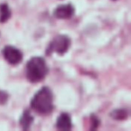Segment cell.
Returning a JSON list of instances; mask_svg holds the SVG:
<instances>
[{
  "instance_id": "1",
  "label": "cell",
  "mask_w": 131,
  "mask_h": 131,
  "mask_svg": "<svg viewBox=\"0 0 131 131\" xmlns=\"http://www.w3.org/2000/svg\"><path fill=\"white\" fill-rule=\"evenodd\" d=\"M31 108L38 114L46 115L54 110V95L50 89L43 86L37 91L30 102Z\"/></svg>"
},
{
  "instance_id": "2",
  "label": "cell",
  "mask_w": 131,
  "mask_h": 131,
  "mask_svg": "<svg viewBox=\"0 0 131 131\" xmlns=\"http://www.w3.org/2000/svg\"><path fill=\"white\" fill-rule=\"evenodd\" d=\"M48 73L49 68L43 57L34 56L26 63V78L31 83H37L43 80Z\"/></svg>"
},
{
  "instance_id": "3",
  "label": "cell",
  "mask_w": 131,
  "mask_h": 131,
  "mask_svg": "<svg viewBox=\"0 0 131 131\" xmlns=\"http://www.w3.org/2000/svg\"><path fill=\"white\" fill-rule=\"evenodd\" d=\"M71 46V39L66 35H56L49 43L47 50V56H51L53 52L59 56H63L69 50Z\"/></svg>"
},
{
  "instance_id": "4",
  "label": "cell",
  "mask_w": 131,
  "mask_h": 131,
  "mask_svg": "<svg viewBox=\"0 0 131 131\" xmlns=\"http://www.w3.org/2000/svg\"><path fill=\"white\" fill-rule=\"evenodd\" d=\"M2 53L5 61L11 65H17L22 62L23 59V54L21 51L14 46H5Z\"/></svg>"
},
{
  "instance_id": "5",
  "label": "cell",
  "mask_w": 131,
  "mask_h": 131,
  "mask_svg": "<svg viewBox=\"0 0 131 131\" xmlns=\"http://www.w3.org/2000/svg\"><path fill=\"white\" fill-rule=\"evenodd\" d=\"M75 14V8L71 3L58 5L53 10V16L59 20H68Z\"/></svg>"
},
{
  "instance_id": "6",
  "label": "cell",
  "mask_w": 131,
  "mask_h": 131,
  "mask_svg": "<svg viewBox=\"0 0 131 131\" xmlns=\"http://www.w3.org/2000/svg\"><path fill=\"white\" fill-rule=\"evenodd\" d=\"M56 128L59 130H71L73 127V123L71 115L67 112H61L56 119Z\"/></svg>"
},
{
  "instance_id": "7",
  "label": "cell",
  "mask_w": 131,
  "mask_h": 131,
  "mask_svg": "<svg viewBox=\"0 0 131 131\" xmlns=\"http://www.w3.org/2000/svg\"><path fill=\"white\" fill-rule=\"evenodd\" d=\"M34 122V117L31 115L30 111L29 110H26L23 111L19 119L20 127L23 130H29L32 123Z\"/></svg>"
},
{
  "instance_id": "8",
  "label": "cell",
  "mask_w": 131,
  "mask_h": 131,
  "mask_svg": "<svg viewBox=\"0 0 131 131\" xmlns=\"http://www.w3.org/2000/svg\"><path fill=\"white\" fill-rule=\"evenodd\" d=\"M110 117L115 121H124L130 115V112L127 109H115L110 114Z\"/></svg>"
},
{
  "instance_id": "9",
  "label": "cell",
  "mask_w": 131,
  "mask_h": 131,
  "mask_svg": "<svg viewBox=\"0 0 131 131\" xmlns=\"http://www.w3.org/2000/svg\"><path fill=\"white\" fill-rule=\"evenodd\" d=\"M11 17V10L7 3L0 5V23H6Z\"/></svg>"
},
{
  "instance_id": "10",
  "label": "cell",
  "mask_w": 131,
  "mask_h": 131,
  "mask_svg": "<svg viewBox=\"0 0 131 131\" xmlns=\"http://www.w3.org/2000/svg\"><path fill=\"white\" fill-rule=\"evenodd\" d=\"M90 121H91L90 130H97L101 124V121H100L99 118L96 115H94V113H91V115H90Z\"/></svg>"
},
{
  "instance_id": "11",
  "label": "cell",
  "mask_w": 131,
  "mask_h": 131,
  "mask_svg": "<svg viewBox=\"0 0 131 131\" xmlns=\"http://www.w3.org/2000/svg\"><path fill=\"white\" fill-rule=\"evenodd\" d=\"M8 94L5 91L0 90V105H4L8 100Z\"/></svg>"
},
{
  "instance_id": "12",
  "label": "cell",
  "mask_w": 131,
  "mask_h": 131,
  "mask_svg": "<svg viewBox=\"0 0 131 131\" xmlns=\"http://www.w3.org/2000/svg\"><path fill=\"white\" fill-rule=\"evenodd\" d=\"M113 1H115V0H113Z\"/></svg>"
}]
</instances>
